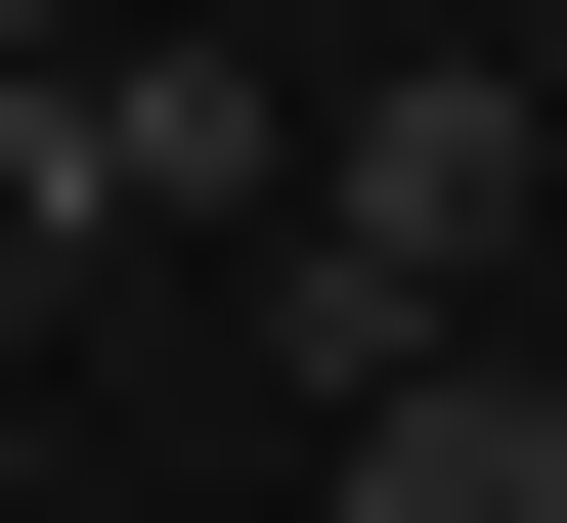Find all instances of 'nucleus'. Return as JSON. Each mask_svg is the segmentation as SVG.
Here are the masks:
<instances>
[{
	"label": "nucleus",
	"mask_w": 567,
	"mask_h": 523,
	"mask_svg": "<svg viewBox=\"0 0 567 523\" xmlns=\"http://www.w3.org/2000/svg\"><path fill=\"white\" fill-rule=\"evenodd\" d=\"M87 219H132V132H87V87H0V305H87Z\"/></svg>",
	"instance_id": "nucleus-4"
},
{
	"label": "nucleus",
	"mask_w": 567,
	"mask_h": 523,
	"mask_svg": "<svg viewBox=\"0 0 567 523\" xmlns=\"http://www.w3.org/2000/svg\"><path fill=\"white\" fill-rule=\"evenodd\" d=\"M87 132H132V219H306V132H262L218 44H87Z\"/></svg>",
	"instance_id": "nucleus-3"
},
{
	"label": "nucleus",
	"mask_w": 567,
	"mask_h": 523,
	"mask_svg": "<svg viewBox=\"0 0 567 523\" xmlns=\"http://www.w3.org/2000/svg\"><path fill=\"white\" fill-rule=\"evenodd\" d=\"M350 523H567V393H524V349H393V393H350Z\"/></svg>",
	"instance_id": "nucleus-2"
},
{
	"label": "nucleus",
	"mask_w": 567,
	"mask_h": 523,
	"mask_svg": "<svg viewBox=\"0 0 567 523\" xmlns=\"http://www.w3.org/2000/svg\"><path fill=\"white\" fill-rule=\"evenodd\" d=\"M481 262H524V44H393L350 132H306V393L481 349Z\"/></svg>",
	"instance_id": "nucleus-1"
},
{
	"label": "nucleus",
	"mask_w": 567,
	"mask_h": 523,
	"mask_svg": "<svg viewBox=\"0 0 567 523\" xmlns=\"http://www.w3.org/2000/svg\"><path fill=\"white\" fill-rule=\"evenodd\" d=\"M87 44H132V0H0V87H87Z\"/></svg>",
	"instance_id": "nucleus-5"
}]
</instances>
